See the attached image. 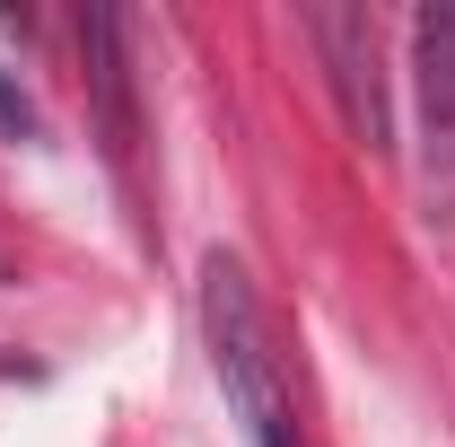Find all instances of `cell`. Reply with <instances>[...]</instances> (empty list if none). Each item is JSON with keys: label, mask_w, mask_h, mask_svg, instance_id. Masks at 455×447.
I'll return each mask as SVG.
<instances>
[{"label": "cell", "mask_w": 455, "mask_h": 447, "mask_svg": "<svg viewBox=\"0 0 455 447\" xmlns=\"http://www.w3.org/2000/svg\"><path fill=\"white\" fill-rule=\"evenodd\" d=\"M202 334H211V360H220V386H228V412H236L245 447H298V412H289V386L272 369V342H263L254 280L228 255L202 264Z\"/></svg>", "instance_id": "cell-1"}, {"label": "cell", "mask_w": 455, "mask_h": 447, "mask_svg": "<svg viewBox=\"0 0 455 447\" xmlns=\"http://www.w3.org/2000/svg\"><path fill=\"white\" fill-rule=\"evenodd\" d=\"M411 70H420V132H429V220L455 228V0L411 18Z\"/></svg>", "instance_id": "cell-2"}, {"label": "cell", "mask_w": 455, "mask_h": 447, "mask_svg": "<svg viewBox=\"0 0 455 447\" xmlns=\"http://www.w3.org/2000/svg\"><path fill=\"white\" fill-rule=\"evenodd\" d=\"M307 36L324 45L333 61V88H341V114L368 150H395V123H386V79H377V18L368 9H307Z\"/></svg>", "instance_id": "cell-3"}, {"label": "cell", "mask_w": 455, "mask_h": 447, "mask_svg": "<svg viewBox=\"0 0 455 447\" xmlns=\"http://www.w3.org/2000/svg\"><path fill=\"white\" fill-rule=\"evenodd\" d=\"M27 123H36V114H27V97H18V88L0 79V132H27Z\"/></svg>", "instance_id": "cell-4"}, {"label": "cell", "mask_w": 455, "mask_h": 447, "mask_svg": "<svg viewBox=\"0 0 455 447\" xmlns=\"http://www.w3.org/2000/svg\"><path fill=\"white\" fill-rule=\"evenodd\" d=\"M9 369H18V360H9V351H0V378H9Z\"/></svg>", "instance_id": "cell-5"}]
</instances>
